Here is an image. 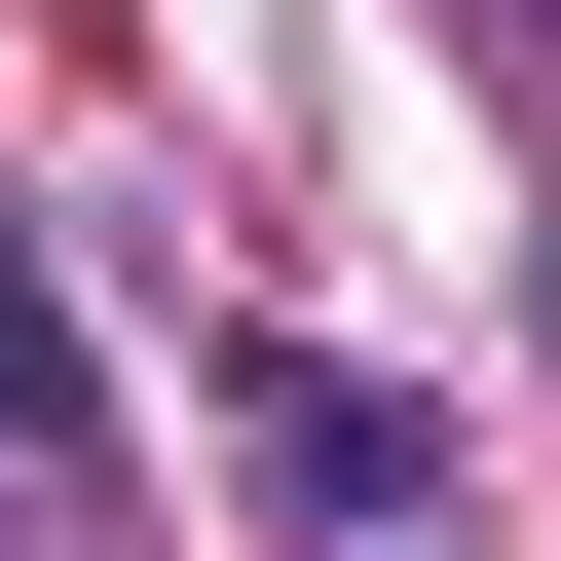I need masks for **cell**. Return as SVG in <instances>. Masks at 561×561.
Listing matches in <instances>:
<instances>
[{
    "label": "cell",
    "instance_id": "6da1fadb",
    "mask_svg": "<svg viewBox=\"0 0 561 561\" xmlns=\"http://www.w3.org/2000/svg\"><path fill=\"white\" fill-rule=\"evenodd\" d=\"M412 486H449V449H412L375 375H262V524H412Z\"/></svg>",
    "mask_w": 561,
    "mask_h": 561
},
{
    "label": "cell",
    "instance_id": "7a4b0ae2",
    "mask_svg": "<svg viewBox=\"0 0 561 561\" xmlns=\"http://www.w3.org/2000/svg\"><path fill=\"white\" fill-rule=\"evenodd\" d=\"M38 375H76V337H38V262H0V412H38Z\"/></svg>",
    "mask_w": 561,
    "mask_h": 561
}]
</instances>
